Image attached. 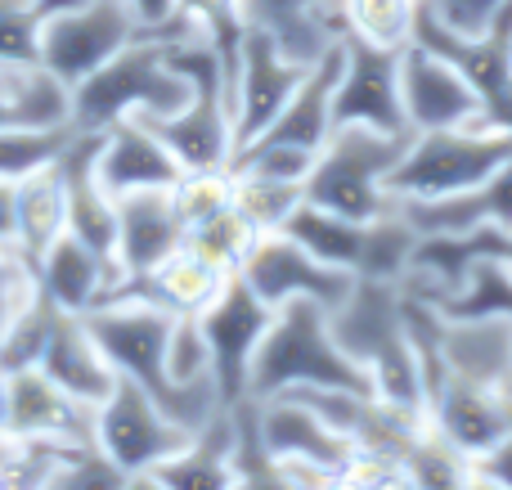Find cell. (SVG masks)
<instances>
[{"instance_id":"cell-34","label":"cell","mask_w":512,"mask_h":490,"mask_svg":"<svg viewBox=\"0 0 512 490\" xmlns=\"http://www.w3.org/2000/svg\"><path fill=\"white\" fill-rule=\"evenodd\" d=\"M171 198L180 207V221H185V234L194 225L221 216L225 207H234V171L230 167H212V171H185V176L171 185Z\"/></svg>"},{"instance_id":"cell-28","label":"cell","mask_w":512,"mask_h":490,"mask_svg":"<svg viewBox=\"0 0 512 490\" xmlns=\"http://www.w3.org/2000/svg\"><path fill=\"white\" fill-rule=\"evenodd\" d=\"M72 131L77 126H54V131H41V126H0V185H18L23 176L50 167L68 149Z\"/></svg>"},{"instance_id":"cell-24","label":"cell","mask_w":512,"mask_h":490,"mask_svg":"<svg viewBox=\"0 0 512 490\" xmlns=\"http://www.w3.org/2000/svg\"><path fill=\"white\" fill-rule=\"evenodd\" d=\"M0 99L14 126H72V86L41 59H0Z\"/></svg>"},{"instance_id":"cell-3","label":"cell","mask_w":512,"mask_h":490,"mask_svg":"<svg viewBox=\"0 0 512 490\" xmlns=\"http://www.w3.org/2000/svg\"><path fill=\"white\" fill-rule=\"evenodd\" d=\"M194 99V86L167 63V50L153 36H135L104 68L72 86V126L77 131H108L126 117H171Z\"/></svg>"},{"instance_id":"cell-21","label":"cell","mask_w":512,"mask_h":490,"mask_svg":"<svg viewBox=\"0 0 512 490\" xmlns=\"http://www.w3.org/2000/svg\"><path fill=\"white\" fill-rule=\"evenodd\" d=\"M36 369L86 405H99L117 387V369L108 365V356L99 351V342H95V333L86 329V320L72 311L54 315L50 338H45Z\"/></svg>"},{"instance_id":"cell-17","label":"cell","mask_w":512,"mask_h":490,"mask_svg":"<svg viewBox=\"0 0 512 490\" xmlns=\"http://www.w3.org/2000/svg\"><path fill=\"white\" fill-rule=\"evenodd\" d=\"M95 176L99 185L113 198L135 194V189H171L185 167L176 162V153L158 140L149 122L140 117H126V122H113L99 140V158H95Z\"/></svg>"},{"instance_id":"cell-46","label":"cell","mask_w":512,"mask_h":490,"mask_svg":"<svg viewBox=\"0 0 512 490\" xmlns=\"http://www.w3.org/2000/svg\"><path fill=\"white\" fill-rule=\"evenodd\" d=\"M0 126H14V122H9V108H5V99H0Z\"/></svg>"},{"instance_id":"cell-25","label":"cell","mask_w":512,"mask_h":490,"mask_svg":"<svg viewBox=\"0 0 512 490\" xmlns=\"http://www.w3.org/2000/svg\"><path fill=\"white\" fill-rule=\"evenodd\" d=\"M68 230V198H63V176L59 167H41L14 185V248L27 257L36 275V261L45 257L59 234Z\"/></svg>"},{"instance_id":"cell-5","label":"cell","mask_w":512,"mask_h":490,"mask_svg":"<svg viewBox=\"0 0 512 490\" xmlns=\"http://www.w3.org/2000/svg\"><path fill=\"white\" fill-rule=\"evenodd\" d=\"M512 158V131L486 122L441 126V131H414L391 167V198H450L486 185Z\"/></svg>"},{"instance_id":"cell-20","label":"cell","mask_w":512,"mask_h":490,"mask_svg":"<svg viewBox=\"0 0 512 490\" xmlns=\"http://www.w3.org/2000/svg\"><path fill=\"white\" fill-rule=\"evenodd\" d=\"M117 275H122V266H117L113 257L95 252L90 243H81L77 234H68V230L36 261V288H41L59 311H72V315H86L90 306L104 302V293L117 284Z\"/></svg>"},{"instance_id":"cell-9","label":"cell","mask_w":512,"mask_h":490,"mask_svg":"<svg viewBox=\"0 0 512 490\" xmlns=\"http://www.w3.org/2000/svg\"><path fill=\"white\" fill-rule=\"evenodd\" d=\"M423 392L427 423L459 455L477 459L512 432V392H490V387H477L468 378H454L450 369L432 365V360H423Z\"/></svg>"},{"instance_id":"cell-33","label":"cell","mask_w":512,"mask_h":490,"mask_svg":"<svg viewBox=\"0 0 512 490\" xmlns=\"http://www.w3.org/2000/svg\"><path fill=\"white\" fill-rule=\"evenodd\" d=\"M54 315H59V306L36 288V293L27 297L23 311L9 320V329L0 333V374H9V369H27V365L41 360V347H45V338H50Z\"/></svg>"},{"instance_id":"cell-37","label":"cell","mask_w":512,"mask_h":490,"mask_svg":"<svg viewBox=\"0 0 512 490\" xmlns=\"http://www.w3.org/2000/svg\"><path fill=\"white\" fill-rule=\"evenodd\" d=\"M512 0H427V9H432L436 18H441L450 32L459 36H481L495 27V18L504 14Z\"/></svg>"},{"instance_id":"cell-7","label":"cell","mask_w":512,"mask_h":490,"mask_svg":"<svg viewBox=\"0 0 512 490\" xmlns=\"http://www.w3.org/2000/svg\"><path fill=\"white\" fill-rule=\"evenodd\" d=\"M140 36V23L126 0H81L54 18H41V63L68 86L104 68L117 50Z\"/></svg>"},{"instance_id":"cell-2","label":"cell","mask_w":512,"mask_h":490,"mask_svg":"<svg viewBox=\"0 0 512 490\" xmlns=\"http://www.w3.org/2000/svg\"><path fill=\"white\" fill-rule=\"evenodd\" d=\"M81 320L95 333L99 351H104L108 365L117 369V378L140 383L144 392L176 423H185L189 432H203L207 423L225 410L212 387H203V392H180V387H171L167 333H171L176 315L158 311V306H149V302H99V306H90Z\"/></svg>"},{"instance_id":"cell-32","label":"cell","mask_w":512,"mask_h":490,"mask_svg":"<svg viewBox=\"0 0 512 490\" xmlns=\"http://www.w3.org/2000/svg\"><path fill=\"white\" fill-rule=\"evenodd\" d=\"M167 378H171V387H180V392H203V387H212V392H216L212 351H207V338H203L198 315H176V320H171V333H167Z\"/></svg>"},{"instance_id":"cell-36","label":"cell","mask_w":512,"mask_h":490,"mask_svg":"<svg viewBox=\"0 0 512 490\" xmlns=\"http://www.w3.org/2000/svg\"><path fill=\"white\" fill-rule=\"evenodd\" d=\"M337 486H414V477H409L405 455H391V450L378 446H355Z\"/></svg>"},{"instance_id":"cell-44","label":"cell","mask_w":512,"mask_h":490,"mask_svg":"<svg viewBox=\"0 0 512 490\" xmlns=\"http://www.w3.org/2000/svg\"><path fill=\"white\" fill-rule=\"evenodd\" d=\"M23 5H27V0H0V18L14 14V9H23Z\"/></svg>"},{"instance_id":"cell-6","label":"cell","mask_w":512,"mask_h":490,"mask_svg":"<svg viewBox=\"0 0 512 490\" xmlns=\"http://www.w3.org/2000/svg\"><path fill=\"white\" fill-rule=\"evenodd\" d=\"M194 432L176 423L140 383L117 378V387L95 405V446L131 477V486L144 482V473L171 459L180 446H189Z\"/></svg>"},{"instance_id":"cell-1","label":"cell","mask_w":512,"mask_h":490,"mask_svg":"<svg viewBox=\"0 0 512 490\" xmlns=\"http://www.w3.org/2000/svg\"><path fill=\"white\" fill-rule=\"evenodd\" d=\"M292 387H337V392L373 396L369 369L346 356L342 342L333 338L328 311L306 297L274 306V320L248 374V396H274Z\"/></svg>"},{"instance_id":"cell-41","label":"cell","mask_w":512,"mask_h":490,"mask_svg":"<svg viewBox=\"0 0 512 490\" xmlns=\"http://www.w3.org/2000/svg\"><path fill=\"white\" fill-rule=\"evenodd\" d=\"M126 9L135 14L140 32H153V27L171 23V18L180 14V0H126Z\"/></svg>"},{"instance_id":"cell-38","label":"cell","mask_w":512,"mask_h":490,"mask_svg":"<svg viewBox=\"0 0 512 490\" xmlns=\"http://www.w3.org/2000/svg\"><path fill=\"white\" fill-rule=\"evenodd\" d=\"M0 59H41V18L32 5L0 18Z\"/></svg>"},{"instance_id":"cell-31","label":"cell","mask_w":512,"mask_h":490,"mask_svg":"<svg viewBox=\"0 0 512 490\" xmlns=\"http://www.w3.org/2000/svg\"><path fill=\"white\" fill-rule=\"evenodd\" d=\"M306 198L301 180H265V176H239L234 171V207L256 225L261 234L283 230V221L292 216V207Z\"/></svg>"},{"instance_id":"cell-23","label":"cell","mask_w":512,"mask_h":490,"mask_svg":"<svg viewBox=\"0 0 512 490\" xmlns=\"http://www.w3.org/2000/svg\"><path fill=\"white\" fill-rule=\"evenodd\" d=\"M234 428L230 410H221L203 432L189 437L171 459H162L153 473H144L140 486H167V490H230L234 486V464H230Z\"/></svg>"},{"instance_id":"cell-27","label":"cell","mask_w":512,"mask_h":490,"mask_svg":"<svg viewBox=\"0 0 512 490\" xmlns=\"http://www.w3.org/2000/svg\"><path fill=\"white\" fill-rule=\"evenodd\" d=\"M436 311L450 320H486V315H512V266L499 252H481L468 275L436 297Z\"/></svg>"},{"instance_id":"cell-14","label":"cell","mask_w":512,"mask_h":490,"mask_svg":"<svg viewBox=\"0 0 512 490\" xmlns=\"http://www.w3.org/2000/svg\"><path fill=\"white\" fill-rule=\"evenodd\" d=\"M252 401H256V423H261V441L274 464L297 459V464H319L333 477H342L355 441L346 432H337L315 405H306L297 392L252 396Z\"/></svg>"},{"instance_id":"cell-18","label":"cell","mask_w":512,"mask_h":490,"mask_svg":"<svg viewBox=\"0 0 512 490\" xmlns=\"http://www.w3.org/2000/svg\"><path fill=\"white\" fill-rule=\"evenodd\" d=\"M248 27H261L292 63H315L346 36L342 0H239Z\"/></svg>"},{"instance_id":"cell-29","label":"cell","mask_w":512,"mask_h":490,"mask_svg":"<svg viewBox=\"0 0 512 490\" xmlns=\"http://www.w3.org/2000/svg\"><path fill=\"white\" fill-rule=\"evenodd\" d=\"M418 9H423V0H342V23L351 36L400 50L414 41Z\"/></svg>"},{"instance_id":"cell-39","label":"cell","mask_w":512,"mask_h":490,"mask_svg":"<svg viewBox=\"0 0 512 490\" xmlns=\"http://www.w3.org/2000/svg\"><path fill=\"white\" fill-rule=\"evenodd\" d=\"M468 486H504V490H512V432L499 441L495 450H486V455L472 459Z\"/></svg>"},{"instance_id":"cell-8","label":"cell","mask_w":512,"mask_h":490,"mask_svg":"<svg viewBox=\"0 0 512 490\" xmlns=\"http://www.w3.org/2000/svg\"><path fill=\"white\" fill-rule=\"evenodd\" d=\"M239 279L261 297L265 306H283V302H319L324 311H337L351 293L355 275L319 261L315 252H306L297 239H288L283 230H270L252 243L248 261L239 266Z\"/></svg>"},{"instance_id":"cell-45","label":"cell","mask_w":512,"mask_h":490,"mask_svg":"<svg viewBox=\"0 0 512 490\" xmlns=\"http://www.w3.org/2000/svg\"><path fill=\"white\" fill-rule=\"evenodd\" d=\"M0 428H5V374H0Z\"/></svg>"},{"instance_id":"cell-22","label":"cell","mask_w":512,"mask_h":490,"mask_svg":"<svg viewBox=\"0 0 512 490\" xmlns=\"http://www.w3.org/2000/svg\"><path fill=\"white\" fill-rule=\"evenodd\" d=\"M337 77H342V41L310 63V72L301 77V86L292 90L288 104L279 108V117H274L261 135H252V140L297 144V149L319 153V149H324V140L333 135V90H337Z\"/></svg>"},{"instance_id":"cell-19","label":"cell","mask_w":512,"mask_h":490,"mask_svg":"<svg viewBox=\"0 0 512 490\" xmlns=\"http://www.w3.org/2000/svg\"><path fill=\"white\" fill-rule=\"evenodd\" d=\"M185 243V221L171 189H135L117 198V266L140 275L167 261Z\"/></svg>"},{"instance_id":"cell-43","label":"cell","mask_w":512,"mask_h":490,"mask_svg":"<svg viewBox=\"0 0 512 490\" xmlns=\"http://www.w3.org/2000/svg\"><path fill=\"white\" fill-rule=\"evenodd\" d=\"M495 252H499V257L508 261V266H512V230H504V234H499V248H495Z\"/></svg>"},{"instance_id":"cell-4","label":"cell","mask_w":512,"mask_h":490,"mask_svg":"<svg viewBox=\"0 0 512 490\" xmlns=\"http://www.w3.org/2000/svg\"><path fill=\"white\" fill-rule=\"evenodd\" d=\"M405 144L409 135L378 131V126H333L306 176V203L351 216V221H373L391 212L396 198L387 189V176Z\"/></svg>"},{"instance_id":"cell-11","label":"cell","mask_w":512,"mask_h":490,"mask_svg":"<svg viewBox=\"0 0 512 490\" xmlns=\"http://www.w3.org/2000/svg\"><path fill=\"white\" fill-rule=\"evenodd\" d=\"M333 126H378L409 135L400 104V50L364 36H342V77L333 90Z\"/></svg>"},{"instance_id":"cell-16","label":"cell","mask_w":512,"mask_h":490,"mask_svg":"<svg viewBox=\"0 0 512 490\" xmlns=\"http://www.w3.org/2000/svg\"><path fill=\"white\" fill-rule=\"evenodd\" d=\"M230 270L212 266L207 257H198L194 248L180 243L167 261H158L153 270L140 275H117V284L104 293V302H149L167 315H203L207 306L221 297V288L230 284Z\"/></svg>"},{"instance_id":"cell-13","label":"cell","mask_w":512,"mask_h":490,"mask_svg":"<svg viewBox=\"0 0 512 490\" xmlns=\"http://www.w3.org/2000/svg\"><path fill=\"white\" fill-rule=\"evenodd\" d=\"M5 428L18 432V437L95 446V405L68 396L36 365L9 369L5 374Z\"/></svg>"},{"instance_id":"cell-42","label":"cell","mask_w":512,"mask_h":490,"mask_svg":"<svg viewBox=\"0 0 512 490\" xmlns=\"http://www.w3.org/2000/svg\"><path fill=\"white\" fill-rule=\"evenodd\" d=\"M0 239H14V185H0Z\"/></svg>"},{"instance_id":"cell-26","label":"cell","mask_w":512,"mask_h":490,"mask_svg":"<svg viewBox=\"0 0 512 490\" xmlns=\"http://www.w3.org/2000/svg\"><path fill=\"white\" fill-rule=\"evenodd\" d=\"M369 225L373 221H351V216L324 212V207L301 198L292 207V216L283 221V234L297 239L306 252H315L319 261H328V266L346 270V275H360L364 252H369Z\"/></svg>"},{"instance_id":"cell-10","label":"cell","mask_w":512,"mask_h":490,"mask_svg":"<svg viewBox=\"0 0 512 490\" xmlns=\"http://www.w3.org/2000/svg\"><path fill=\"white\" fill-rule=\"evenodd\" d=\"M274 320V306H265L261 297L243 284L239 275L221 288L212 306L198 315L203 324L207 351H212V378H216V396L221 405H239L248 396V374H252V356L261 347L265 329Z\"/></svg>"},{"instance_id":"cell-12","label":"cell","mask_w":512,"mask_h":490,"mask_svg":"<svg viewBox=\"0 0 512 490\" xmlns=\"http://www.w3.org/2000/svg\"><path fill=\"white\" fill-rule=\"evenodd\" d=\"M400 104H405L409 135L481 122V95L472 90V81L418 41L400 45Z\"/></svg>"},{"instance_id":"cell-40","label":"cell","mask_w":512,"mask_h":490,"mask_svg":"<svg viewBox=\"0 0 512 490\" xmlns=\"http://www.w3.org/2000/svg\"><path fill=\"white\" fill-rule=\"evenodd\" d=\"M32 293H36V275H32V270H9V275H0V333L9 329V320L23 311Z\"/></svg>"},{"instance_id":"cell-30","label":"cell","mask_w":512,"mask_h":490,"mask_svg":"<svg viewBox=\"0 0 512 490\" xmlns=\"http://www.w3.org/2000/svg\"><path fill=\"white\" fill-rule=\"evenodd\" d=\"M256 239H261V230H256L248 216H243L239 207H225L221 216H212V221L194 225V230L185 234V248H194L198 257H207L212 266L239 275V266L248 261V252H252Z\"/></svg>"},{"instance_id":"cell-15","label":"cell","mask_w":512,"mask_h":490,"mask_svg":"<svg viewBox=\"0 0 512 490\" xmlns=\"http://www.w3.org/2000/svg\"><path fill=\"white\" fill-rule=\"evenodd\" d=\"M306 72V63H292L261 27H248L239 54V81H234V140L248 144L252 135H261L292 99Z\"/></svg>"},{"instance_id":"cell-35","label":"cell","mask_w":512,"mask_h":490,"mask_svg":"<svg viewBox=\"0 0 512 490\" xmlns=\"http://www.w3.org/2000/svg\"><path fill=\"white\" fill-rule=\"evenodd\" d=\"M409 477H414V486H468L472 459L459 455L436 428H427L423 441L409 450Z\"/></svg>"}]
</instances>
